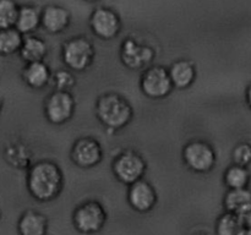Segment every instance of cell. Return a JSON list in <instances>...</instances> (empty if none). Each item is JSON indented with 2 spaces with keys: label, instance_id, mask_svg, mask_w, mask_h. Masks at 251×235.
Segmentation results:
<instances>
[{
  "label": "cell",
  "instance_id": "cell-1",
  "mask_svg": "<svg viewBox=\"0 0 251 235\" xmlns=\"http://www.w3.org/2000/svg\"><path fill=\"white\" fill-rule=\"evenodd\" d=\"M64 175L60 166L50 161H41L32 165L27 174V188L32 197L48 202L60 195Z\"/></svg>",
  "mask_w": 251,
  "mask_h": 235
},
{
  "label": "cell",
  "instance_id": "cell-2",
  "mask_svg": "<svg viewBox=\"0 0 251 235\" xmlns=\"http://www.w3.org/2000/svg\"><path fill=\"white\" fill-rule=\"evenodd\" d=\"M96 115L107 129L117 131L131 121L134 112L124 97L117 93H107L96 103Z\"/></svg>",
  "mask_w": 251,
  "mask_h": 235
},
{
  "label": "cell",
  "instance_id": "cell-3",
  "mask_svg": "<svg viewBox=\"0 0 251 235\" xmlns=\"http://www.w3.org/2000/svg\"><path fill=\"white\" fill-rule=\"evenodd\" d=\"M96 50L92 42L86 37H74L69 39L61 49V59L69 70L82 71L87 70L93 63Z\"/></svg>",
  "mask_w": 251,
  "mask_h": 235
},
{
  "label": "cell",
  "instance_id": "cell-4",
  "mask_svg": "<svg viewBox=\"0 0 251 235\" xmlns=\"http://www.w3.org/2000/svg\"><path fill=\"white\" fill-rule=\"evenodd\" d=\"M108 219L104 207L97 201H87L76 207L73 214L74 227L81 234L100 232Z\"/></svg>",
  "mask_w": 251,
  "mask_h": 235
},
{
  "label": "cell",
  "instance_id": "cell-5",
  "mask_svg": "<svg viewBox=\"0 0 251 235\" xmlns=\"http://www.w3.org/2000/svg\"><path fill=\"white\" fill-rule=\"evenodd\" d=\"M183 159L190 170L201 174L208 173L216 164V152L206 141L194 140L184 147Z\"/></svg>",
  "mask_w": 251,
  "mask_h": 235
},
{
  "label": "cell",
  "instance_id": "cell-6",
  "mask_svg": "<svg viewBox=\"0 0 251 235\" xmlns=\"http://www.w3.org/2000/svg\"><path fill=\"white\" fill-rule=\"evenodd\" d=\"M113 173L120 183L131 185L144 178L147 164L139 153L134 151H125L113 162Z\"/></svg>",
  "mask_w": 251,
  "mask_h": 235
},
{
  "label": "cell",
  "instance_id": "cell-7",
  "mask_svg": "<svg viewBox=\"0 0 251 235\" xmlns=\"http://www.w3.org/2000/svg\"><path fill=\"white\" fill-rule=\"evenodd\" d=\"M140 87L144 94L151 99L167 97L173 90L169 70L161 65H153L144 71L140 81Z\"/></svg>",
  "mask_w": 251,
  "mask_h": 235
},
{
  "label": "cell",
  "instance_id": "cell-8",
  "mask_svg": "<svg viewBox=\"0 0 251 235\" xmlns=\"http://www.w3.org/2000/svg\"><path fill=\"white\" fill-rule=\"evenodd\" d=\"M75 99L69 91H54L44 103V115L54 125L69 121L75 113Z\"/></svg>",
  "mask_w": 251,
  "mask_h": 235
},
{
  "label": "cell",
  "instance_id": "cell-9",
  "mask_svg": "<svg viewBox=\"0 0 251 235\" xmlns=\"http://www.w3.org/2000/svg\"><path fill=\"white\" fill-rule=\"evenodd\" d=\"M90 27L100 39L109 41L119 34L122 22L115 11L108 7H97L90 17Z\"/></svg>",
  "mask_w": 251,
  "mask_h": 235
},
{
  "label": "cell",
  "instance_id": "cell-10",
  "mask_svg": "<svg viewBox=\"0 0 251 235\" xmlns=\"http://www.w3.org/2000/svg\"><path fill=\"white\" fill-rule=\"evenodd\" d=\"M154 50L149 46L140 44L132 38L123 42L120 48V59L123 64L130 70L144 69L154 59Z\"/></svg>",
  "mask_w": 251,
  "mask_h": 235
},
{
  "label": "cell",
  "instance_id": "cell-11",
  "mask_svg": "<svg viewBox=\"0 0 251 235\" xmlns=\"http://www.w3.org/2000/svg\"><path fill=\"white\" fill-rule=\"evenodd\" d=\"M102 147L93 137H81L71 148V159L80 168H93L102 161Z\"/></svg>",
  "mask_w": 251,
  "mask_h": 235
},
{
  "label": "cell",
  "instance_id": "cell-12",
  "mask_svg": "<svg viewBox=\"0 0 251 235\" xmlns=\"http://www.w3.org/2000/svg\"><path fill=\"white\" fill-rule=\"evenodd\" d=\"M129 186L127 202L132 210L139 213H147L153 210L157 203V192L149 181L140 179Z\"/></svg>",
  "mask_w": 251,
  "mask_h": 235
},
{
  "label": "cell",
  "instance_id": "cell-13",
  "mask_svg": "<svg viewBox=\"0 0 251 235\" xmlns=\"http://www.w3.org/2000/svg\"><path fill=\"white\" fill-rule=\"evenodd\" d=\"M41 24L49 33H60L70 24V12L58 5H48L42 10Z\"/></svg>",
  "mask_w": 251,
  "mask_h": 235
},
{
  "label": "cell",
  "instance_id": "cell-14",
  "mask_svg": "<svg viewBox=\"0 0 251 235\" xmlns=\"http://www.w3.org/2000/svg\"><path fill=\"white\" fill-rule=\"evenodd\" d=\"M51 75L50 69L44 61H34L27 63L22 70V80L28 87L33 90H42L50 82Z\"/></svg>",
  "mask_w": 251,
  "mask_h": 235
},
{
  "label": "cell",
  "instance_id": "cell-15",
  "mask_svg": "<svg viewBox=\"0 0 251 235\" xmlns=\"http://www.w3.org/2000/svg\"><path fill=\"white\" fill-rule=\"evenodd\" d=\"M173 86L178 90H186L190 87L196 80V68L190 60L180 59L172 64L169 68Z\"/></svg>",
  "mask_w": 251,
  "mask_h": 235
},
{
  "label": "cell",
  "instance_id": "cell-16",
  "mask_svg": "<svg viewBox=\"0 0 251 235\" xmlns=\"http://www.w3.org/2000/svg\"><path fill=\"white\" fill-rule=\"evenodd\" d=\"M17 230L20 235H46L48 232V219L42 213L28 210L19 219Z\"/></svg>",
  "mask_w": 251,
  "mask_h": 235
},
{
  "label": "cell",
  "instance_id": "cell-17",
  "mask_svg": "<svg viewBox=\"0 0 251 235\" xmlns=\"http://www.w3.org/2000/svg\"><path fill=\"white\" fill-rule=\"evenodd\" d=\"M223 205L227 212L237 215L247 214L251 212V190L244 188H229L226 193Z\"/></svg>",
  "mask_w": 251,
  "mask_h": 235
},
{
  "label": "cell",
  "instance_id": "cell-18",
  "mask_svg": "<svg viewBox=\"0 0 251 235\" xmlns=\"http://www.w3.org/2000/svg\"><path fill=\"white\" fill-rule=\"evenodd\" d=\"M42 22V11L36 6L25 5L21 6L17 15L15 28L22 34H29L36 31Z\"/></svg>",
  "mask_w": 251,
  "mask_h": 235
},
{
  "label": "cell",
  "instance_id": "cell-19",
  "mask_svg": "<svg viewBox=\"0 0 251 235\" xmlns=\"http://www.w3.org/2000/svg\"><path fill=\"white\" fill-rule=\"evenodd\" d=\"M20 56L26 63H34V61H43L48 53L47 43L39 37L27 36L24 39L21 49H20Z\"/></svg>",
  "mask_w": 251,
  "mask_h": 235
},
{
  "label": "cell",
  "instance_id": "cell-20",
  "mask_svg": "<svg viewBox=\"0 0 251 235\" xmlns=\"http://www.w3.org/2000/svg\"><path fill=\"white\" fill-rule=\"evenodd\" d=\"M24 39V34L15 27L0 29V55L7 56L19 53Z\"/></svg>",
  "mask_w": 251,
  "mask_h": 235
},
{
  "label": "cell",
  "instance_id": "cell-21",
  "mask_svg": "<svg viewBox=\"0 0 251 235\" xmlns=\"http://www.w3.org/2000/svg\"><path fill=\"white\" fill-rule=\"evenodd\" d=\"M244 229L240 215L226 212L216 222V235H239Z\"/></svg>",
  "mask_w": 251,
  "mask_h": 235
},
{
  "label": "cell",
  "instance_id": "cell-22",
  "mask_svg": "<svg viewBox=\"0 0 251 235\" xmlns=\"http://www.w3.org/2000/svg\"><path fill=\"white\" fill-rule=\"evenodd\" d=\"M226 186L228 188H244L250 183V171L247 166L233 164L226 170L223 176Z\"/></svg>",
  "mask_w": 251,
  "mask_h": 235
},
{
  "label": "cell",
  "instance_id": "cell-23",
  "mask_svg": "<svg viewBox=\"0 0 251 235\" xmlns=\"http://www.w3.org/2000/svg\"><path fill=\"white\" fill-rule=\"evenodd\" d=\"M19 10L15 0H0V29L15 27Z\"/></svg>",
  "mask_w": 251,
  "mask_h": 235
},
{
  "label": "cell",
  "instance_id": "cell-24",
  "mask_svg": "<svg viewBox=\"0 0 251 235\" xmlns=\"http://www.w3.org/2000/svg\"><path fill=\"white\" fill-rule=\"evenodd\" d=\"M54 86L58 91H69L75 86L76 81L71 71L69 70H59L51 77Z\"/></svg>",
  "mask_w": 251,
  "mask_h": 235
},
{
  "label": "cell",
  "instance_id": "cell-25",
  "mask_svg": "<svg viewBox=\"0 0 251 235\" xmlns=\"http://www.w3.org/2000/svg\"><path fill=\"white\" fill-rule=\"evenodd\" d=\"M233 162L238 165L248 166L251 163V144L250 143H239L233 149Z\"/></svg>",
  "mask_w": 251,
  "mask_h": 235
},
{
  "label": "cell",
  "instance_id": "cell-26",
  "mask_svg": "<svg viewBox=\"0 0 251 235\" xmlns=\"http://www.w3.org/2000/svg\"><path fill=\"white\" fill-rule=\"evenodd\" d=\"M247 103L251 109V83L248 86V88H247Z\"/></svg>",
  "mask_w": 251,
  "mask_h": 235
},
{
  "label": "cell",
  "instance_id": "cell-27",
  "mask_svg": "<svg viewBox=\"0 0 251 235\" xmlns=\"http://www.w3.org/2000/svg\"><path fill=\"white\" fill-rule=\"evenodd\" d=\"M239 235H251V229H247V228H244Z\"/></svg>",
  "mask_w": 251,
  "mask_h": 235
},
{
  "label": "cell",
  "instance_id": "cell-28",
  "mask_svg": "<svg viewBox=\"0 0 251 235\" xmlns=\"http://www.w3.org/2000/svg\"><path fill=\"white\" fill-rule=\"evenodd\" d=\"M1 108H2V99L1 97H0V112H1Z\"/></svg>",
  "mask_w": 251,
  "mask_h": 235
},
{
  "label": "cell",
  "instance_id": "cell-29",
  "mask_svg": "<svg viewBox=\"0 0 251 235\" xmlns=\"http://www.w3.org/2000/svg\"><path fill=\"white\" fill-rule=\"evenodd\" d=\"M85 1H88V2H95V1H98V0H85Z\"/></svg>",
  "mask_w": 251,
  "mask_h": 235
}]
</instances>
